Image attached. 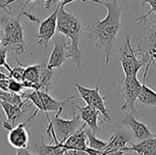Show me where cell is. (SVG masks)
Listing matches in <instances>:
<instances>
[{
    "label": "cell",
    "mask_w": 156,
    "mask_h": 155,
    "mask_svg": "<svg viewBox=\"0 0 156 155\" xmlns=\"http://www.w3.org/2000/svg\"><path fill=\"white\" fill-rule=\"evenodd\" d=\"M90 3L104 5L107 15L102 20L88 24L84 31L88 39L93 41L97 48L103 49L105 63L109 64L112 58L114 43L121 29L122 6L119 5L118 0H90Z\"/></svg>",
    "instance_id": "1"
},
{
    "label": "cell",
    "mask_w": 156,
    "mask_h": 155,
    "mask_svg": "<svg viewBox=\"0 0 156 155\" xmlns=\"http://www.w3.org/2000/svg\"><path fill=\"white\" fill-rule=\"evenodd\" d=\"M83 0H63L60 2L58 12L57 31L69 39V58L80 69L82 63V54L80 48V37L84 32V27L81 21L72 13L65 9V5L74 2Z\"/></svg>",
    "instance_id": "2"
},
{
    "label": "cell",
    "mask_w": 156,
    "mask_h": 155,
    "mask_svg": "<svg viewBox=\"0 0 156 155\" xmlns=\"http://www.w3.org/2000/svg\"><path fill=\"white\" fill-rule=\"evenodd\" d=\"M27 4L25 3L23 8L16 16H5L1 18L3 26V38L0 43L1 47L6 48L7 52L22 54L25 50L24 32L21 24V17L24 15V9Z\"/></svg>",
    "instance_id": "3"
},
{
    "label": "cell",
    "mask_w": 156,
    "mask_h": 155,
    "mask_svg": "<svg viewBox=\"0 0 156 155\" xmlns=\"http://www.w3.org/2000/svg\"><path fill=\"white\" fill-rule=\"evenodd\" d=\"M22 98H25L28 101H31L38 111L48 114V111H63L66 109H74V104L72 100L76 98L74 95L68 96L63 100H56L48 92L44 90H33L31 92H22Z\"/></svg>",
    "instance_id": "4"
},
{
    "label": "cell",
    "mask_w": 156,
    "mask_h": 155,
    "mask_svg": "<svg viewBox=\"0 0 156 155\" xmlns=\"http://www.w3.org/2000/svg\"><path fill=\"white\" fill-rule=\"evenodd\" d=\"M53 70L47 67V64H37L25 69L23 85L26 89L33 90H44L48 92L52 85Z\"/></svg>",
    "instance_id": "5"
},
{
    "label": "cell",
    "mask_w": 156,
    "mask_h": 155,
    "mask_svg": "<svg viewBox=\"0 0 156 155\" xmlns=\"http://www.w3.org/2000/svg\"><path fill=\"white\" fill-rule=\"evenodd\" d=\"M120 61L124 76L137 75L143 66L147 64L137 53V49L133 46L131 37L128 36L126 44L120 48Z\"/></svg>",
    "instance_id": "6"
},
{
    "label": "cell",
    "mask_w": 156,
    "mask_h": 155,
    "mask_svg": "<svg viewBox=\"0 0 156 155\" xmlns=\"http://www.w3.org/2000/svg\"><path fill=\"white\" fill-rule=\"evenodd\" d=\"M62 111L56 112V115L54 116V119L51 122L58 141L63 143L69 136H71L79 130L86 127L87 125L82 122L78 111L74 114V116L70 120H65L60 118L59 114Z\"/></svg>",
    "instance_id": "7"
},
{
    "label": "cell",
    "mask_w": 156,
    "mask_h": 155,
    "mask_svg": "<svg viewBox=\"0 0 156 155\" xmlns=\"http://www.w3.org/2000/svg\"><path fill=\"white\" fill-rule=\"evenodd\" d=\"M142 83L137 78V75L134 76H124L122 93L123 98V102L121 106V111L124 112H135V101L139 97L141 92Z\"/></svg>",
    "instance_id": "8"
},
{
    "label": "cell",
    "mask_w": 156,
    "mask_h": 155,
    "mask_svg": "<svg viewBox=\"0 0 156 155\" xmlns=\"http://www.w3.org/2000/svg\"><path fill=\"white\" fill-rule=\"evenodd\" d=\"M75 87L81 97V99L86 102L87 105L92 106L95 109H97L101 114L103 116L104 120L107 122H110L112 119L110 117V114L108 112V110L105 105L104 98L100 93V87L97 86L94 89L85 88L79 83H75Z\"/></svg>",
    "instance_id": "9"
},
{
    "label": "cell",
    "mask_w": 156,
    "mask_h": 155,
    "mask_svg": "<svg viewBox=\"0 0 156 155\" xmlns=\"http://www.w3.org/2000/svg\"><path fill=\"white\" fill-rule=\"evenodd\" d=\"M38 111H39L37 109L33 112V114L30 117H28V119L26 122L19 123L16 126L11 127L8 130L9 133L7 136V140L13 148L17 150V149H26L29 143V133L26 127L37 117Z\"/></svg>",
    "instance_id": "10"
},
{
    "label": "cell",
    "mask_w": 156,
    "mask_h": 155,
    "mask_svg": "<svg viewBox=\"0 0 156 155\" xmlns=\"http://www.w3.org/2000/svg\"><path fill=\"white\" fill-rule=\"evenodd\" d=\"M54 48L50 54L47 67L49 69L60 68L68 58H69V46L68 43V38L63 35L53 37Z\"/></svg>",
    "instance_id": "11"
},
{
    "label": "cell",
    "mask_w": 156,
    "mask_h": 155,
    "mask_svg": "<svg viewBox=\"0 0 156 155\" xmlns=\"http://www.w3.org/2000/svg\"><path fill=\"white\" fill-rule=\"evenodd\" d=\"M59 5L55 8V10L43 21L40 22L38 33H37V40L36 44L37 46H44L45 48L48 47V42L54 37L56 31H57V21H58V12L59 9Z\"/></svg>",
    "instance_id": "12"
},
{
    "label": "cell",
    "mask_w": 156,
    "mask_h": 155,
    "mask_svg": "<svg viewBox=\"0 0 156 155\" xmlns=\"http://www.w3.org/2000/svg\"><path fill=\"white\" fill-rule=\"evenodd\" d=\"M121 122L124 126L131 129L134 137L137 140L144 141V140H147L155 136L144 123L137 121L133 115V113L131 112H125Z\"/></svg>",
    "instance_id": "13"
},
{
    "label": "cell",
    "mask_w": 156,
    "mask_h": 155,
    "mask_svg": "<svg viewBox=\"0 0 156 155\" xmlns=\"http://www.w3.org/2000/svg\"><path fill=\"white\" fill-rule=\"evenodd\" d=\"M48 122V126L47 129V133L49 135L51 140L53 141V144H45L42 143L37 150V155H64L65 149L62 147V143H59L57 139L53 124L51 120L49 119L48 114L46 115Z\"/></svg>",
    "instance_id": "14"
},
{
    "label": "cell",
    "mask_w": 156,
    "mask_h": 155,
    "mask_svg": "<svg viewBox=\"0 0 156 155\" xmlns=\"http://www.w3.org/2000/svg\"><path fill=\"white\" fill-rule=\"evenodd\" d=\"M75 109L80 114L82 122L88 126V128L92 132L93 134H97L99 132V115L101 112L92 106L86 105L85 107H79L75 105Z\"/></svg>",
    "instance_id": "15"
},
{
    "label": "cell",
    "mask_w": 156,
    "mask_h": 155,
    "mask_svg": "<svg viewBox=\"0 0 156 155\" xmlns=\"http://www.w3.org/2000/svg\"><path fill=\"white\" fill-rule=\"evenodd\" d=\"M151 66H153L151 63L146 64L145 70L144 73V78H143L142 89H141V92L139 94L138 100L144 105L149 108H156V92L146 85V78H147V74Z\"/></svg>",
    "instance_id": "16"
},
{
    "label": "cell",
    "mask_w": 156,
    "mask_h": 155,
    "mask_svg": "<svg viewBox=\"0 0 156 155\" xmlns=\"http://www.w3.org/2000/svg\"><path fill=\"white\" fill-rule=\"evenodd\" d=\"M131 136L128 132H119L115 133L108 141L106 148L101 152V153H109L118 151H125L128 143H131ZM127 153V152H126Z\"/></svg>",
    "instance_id": "17"
},
{
    "label": "cell",
    "mask_w": 156,
    "mask_h": 155,
    "mask_svg": "<svg viewBox=\"0 0 156 155\" xmlns=\"http://www.w3.org/2000/svg\"><path fill=\"white\" fill-rule=\"evenodd\" d=\"M143 42H145V48H139L136 46V48L140 52L146 53L149 56V62L155 65L156 60V22L150 27L147 34L145 35Z\"/></svg>",
    "instance_id": "18"
},
{
    "label": "cell",
    "mask_w": 156,
    "mask_h": 155,
    "mask_svg": "<svg viewBox=\"0 0 156 155\" xmlns=\"http://www.w3.org/2000/svg\"><path fill=\"white\" fill-rule=\"evenodd\" d=\"M85 128H82L69 136L63 143L62 147L65 150H80L85 151L88 148V138L85 132Z\"/></svg>",
    "instance_id": "19"
},
{
    "label": "cell",
    "mask_w": 156,
    "mask_h": 155,
    "mask_svg": "<svg viewBox=\"0 0 156 155\" xmlns=\"http://www.w3.org/2000/svg\"><path fill=\"white\" fill-rule=\"evenodd\" d=\"M0 106L5 111V114L6 116V122L10 124L12 127L23 117L24 111L23 106L24 105H15L12 103H9L7 101L0 100Z\"/></svg>",
    "instance_id": "20"
},
{
    "label": "cell",
    "mask_w": 156,
    "mask_h": 155,
    "mask_svg": "<svg viewBox=\"0 0 156 155\" xmlns=\"http://www.w3.org/2000/svg\"><path fill=\"white\" fill-rule=\"evenodd\" d=\"M131 147H126L125 152H133L138 155H156V136L142 141L140 143H130Z\"/></svg>",
    "instance_id": "21"
},
{
    "label": "cell",
    "mask_w": 156,
    "mask_h": 155,
    "mask_svg": "<svg viewBox=\"0 0 156 155\" xmlns=\"http://www.w3.org/2000/svg\"><path fill=\"white\" fill-rule=\"evenodd\" d=\"M85 132H86V135L88 138V146L90 148L99 151V152H102L106 148V146L108 144V141L105 142V141H101V140L98 139L96 137V135L93 134L92 132L89 128L88 129L85 128Z\"/></svg>",
    "instance_id": "22"
},
{
    "label": "cell",
    "mask_w": 156,
    "mask_h": 155,
    "mask_svg": "<svg viewBox=\"0 0 156 155\" xmlns=\"http://www.w3.org/2000/svg\"><path fill=\"white\" fill-rule=\"evenodd\" d=\"M147 4L150 7V10L144 15H141L136 20L135 23L138 24H144V22L147 21L148 17L152 15V14H155L156 15V0H143V5Z\"/></svg>",
    "instance_id": "23"
},
{
    "label": "cell",
    "mask_w": 156,
    "mask_h": 155,
    "mask_svg": "<svg viewBox=\"0 0 156 155\" xmlns=\"http://www.w3.org/2000/svg\"><path fill=\"white\" fill-rule=\"evenodd\" d=\"M17 64L18 66L16 67V68H13L11 69V70L9 71V75L8 77L10 79H14L16 80H18V81H23V79H24V72H25V69L23 65H21L18 61H17Z\"/></svg>",
    "instance_id": "24"
},
{
    "label": "cell",
    "mask_w": 156,
    "mask_h": 155,
    "mask_svg": "<svg viewBox=\"0 0 156 155\" xmlns=\"http://www.w3.org/2000/svg\"><path fill=\"white\" fill-rule=\"evenodd\" d=\"M26 89L21 81L16 80L14 79H9L8 81V90L9 92L16 93V94H21L23 92V90Z\"/></svg>",
    "instance_id": "25"
},
{
    "label": "cell",
    "mask_w": 156,
    "mask_h": 155,
    "mask_svg": "<svg viewBox=\"0 0 156 155\" xmlns=\"http://www.w3.org/2000/svg\"><path fill=\"white\" fill-rule=\"evenodd\" d=\"M7 50H6V48H4V47H1L0 46V66H2V67H5L8 71H10L11 70V67L9 66V64L7 63V61H6V56H7Z\"/></svg>",
    "instance_id": "26"
},
{
    "label": "cell",
    "mask_w": 156,
    "mask_h": 155,
    "mask_svg": "<svg viewBox=\"0 0 156 155\" xmlns=\"http://www.w3.org/2000/svg\"><path fill=\"white\" fill-rule=\"evenodd\" d=\"M64 155H90L85 151L80 150H66Z\"/></svg>",
    "instance_id": "27"
},
{
    "label": "cell",
    "mask_w": 156,
    "mask_h": 155,
    "mask_svg": "<svg viewBox=\"0 0 156 155\" xmlns=\"http://www.w3.org/2000/svg\"><path fill=\"white\" fill-rule=\"evenodd\" d=\"M9 79H0V90H4V91H9L8 90V81Z\"/></svg>",
    "instance_id": "28"
},
{
    "label": "cell",
    "mask_w": 156,
    "mask_h": 155,
    "mask_svg": "<svg viewBox=\"0 0 156 155\" xmlns=\"http://www.w3.org/2000/svg\"><path fill=\"white\" fill-rule=\"evenodd\" d=\"M16 1H18V0H6V1H5V5L8 6L10 4H12V3H14V2H16ZM45 1H46V0H26V3L28 4V3H30V2H33V3H35V4H39V3H41V2H44V3H45Z\"/></svg>",
    "instance_id": "29"
},
{
    "label": "cell",
    "mask_w": 156,
    "mask_h": 155,
    "mask_svg": "<svg viewBox=\"0 0 156 155\" xmlns=\"http://www.w3.org/2000/svg\"><path fill=\"white\" fill-rule=\"evenodd\" d=\"M63 0H46L45 1V8L46 9H48L52 5L54 4H57V3H60L62 2Z\"/></svg>",
    "instance_id": "30"
},
{
    "label": "cell",
    "mask_w": 156,
    "mask_h": 155,
    "mask_svg": "<svg viewBox=\"0 0 156 155\" xmlns=\"http://www.w3.org/2000/svg\"><path fill=\"white\" fill-rule=\"evenodd\" d=\"M127 153L125 151H118V152H113V153H100L97 155H124Z\"/></svg>",
    "instance_id": "31"
},
{
    "label": "cell",
    "mask_w": 156,
    "mask_h": 155,
    "mask_svg": "<svg viewBox=\"0 0 156 155\" xmlns=\"http://www.w3.org/2000/svg\"><path fill=\"white\" fill-rule=\"evenodd\" d=\"M5 1H6V0H5ZM5 2H1V1H0V8L3 9V10L5 11V12H7L8 14H11V11L8 9V6L5 5Z\"/></svg>",
    "instance_id": "32"
},
{
    "label": "cell",
    "mask_w": 156,
    "mask_h": 155,
    "mask_svg": "<svg viewBox=\"0 0 156 155\" xmlns=\"http://www.w3.org/2000/svg\"><path fill=\"white\" fill-rule=\"evenodd\" d=\"M2 38H3V30L0 29V43L2 41Z\"/></svg>",
    "instance_id": "33"
},
{
    "label": "cell",
    "mask_w": 156,
    "mask_h": 155,
    "mask_svg": "<svg viewBox=\"0 0 156 155\" xmlns=\"http://www.w3.org/2000/svg\"><path fill=\"white\" fill-rule=\"evenodd\" d=\"M82 2H83V3H87V2H90V0H83Z\"/></svg>",
    "instance_id": "34"
},
{
    "label": "cell",
    "mask_w": 156,
    "mask_h": 155,
    "mask_svg": "<svg viewBox=\"0 0 156 155\" xmlns=\"http://www.w3.org/2000/svg\"><path fill=\"white\" fill-rule=\"evenodd\" d=\"M0 1H1V2H5V0H0Z\"/></svg>",
    "instance_id": "35"
}]
</instances>
